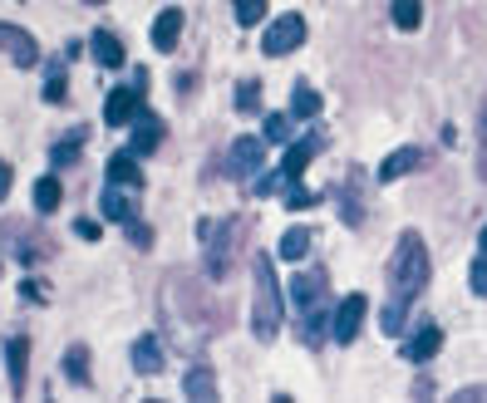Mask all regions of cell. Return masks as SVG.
<instances>
[{"label": "cell", "instance_id": "obj_1", "mask_svg": "<svg viewBox=\"0 0 487 403\" xmlns=\"http://www.w3.org/2000/svg\"><path fill=\"white\" fill-rule=\"evenodd\" d=\"M325 271L310 266L291 281V310H296V325H300V339L305 349H320L325 345Z\"/></svg>", "mask_w": 487, "mask_h": 403}, {"label": "cell", "instance_id": "obj_2", "mask_svg": "<svg viewBox=\"0 0 487 403\" xmlns=\"http://www.w3.org/2000/svg\"><path fill=\"white\" fill-rule=\"evenodd\" d=\"M202 236H207V271H212V281H226L236 271V261H242L252 222L246 216H222V222H207Z\"/></svg>", "mask_w": 487, "mask_h": 403}, {"label": "cell", "instance_id": "obj_3", "mask_svg": "<svg viewBox=\"0 0 487 403\" xmlns=\"http://www.w3.org/2000/svg\"><path fill=\"white\" fill-rule=\"evenodd\" d=\"M252 281H256V301H252V329L256 339H271L281 329V281H276V261L271 256H252Z\"/></svg>", "mask_w": 487, "mask_h": 403}, {"label": "cell", "instance_id": "obj_4", "mask_svg": "<svg viewBox=\"0 0 487 403\" xmlns=\"http://www.w3.org/2000/svg\"><path fill=\"white\" fill-rule=\"evenodd\" d=\"M389 285H394V295H403V301L429 285V246L419 241V232L399 236V246H394V256H389Z\"/></svg>", "mask_w": 487, "mask_h": 403}, {"label": "cell", "instance_id": "obj_5", "mask_svg": "<svg viewBox=\"0 0 487 403\" xmlns=\"http://www.w3.org/2000/svg\"><path fill=\"white\" fill-rule=\"evenodd\" d=\"M300 39H305V20H300V15H281V20H271V25L261 30V55L281 59V55H291Z\"/></svg>", "mask_w": 487, "mask_h": 403}, {"label": "cell", "instance_id": "obj_6", "mask_svg": "<svg viewBox=\"0 0 487 403\" xmlns=\"http://www.w3.org/2000/svg\"><path fill=\"white\" fill-rule=\"evenodd\" d=\"M365 310H369L365 295H345V301L335 305V315H330V339L350 345V339L359 335V325H365Z\"/></svg>", "mask_w": 487, "mask_h": 403}, {"label": "cell", "instance_id": "obj_7", "mask_svg": "<svg viewBox=\"0 0 487 403\" xmlns=\"http://www.w3.org/2000/svg\"><path fill=\"white\" fill-rule=\"evenodd\" d=\"M261 158H266L261 138H236L232 153H226V172H232V178H256V172H261Z\"/></svg>", "mask_w": 487, "mask_h": 403}, {"label": "cell", "instance_id": "obj_8", "mask_svg": "<svg viewBox=\"0 0 487 403\" xmlns=\"http://www.w3.org/2000/svg\"><path fill=\"white\" fill-rule=\"evenodd\" d=\"M143 89L133 84V89H113L109 99H103V123H109V128H123V123H133L143 113Z\"/></svg>", "mask_w": 487, "mask_h": 403}, {"label": "cell", "instance_id": "obj_9", "mask_svg": "<svg viewBox=\"0 0 487 403\" xmlns=\"http://www.w3.org/2000/svg\"><path fill=\"white\" fill-rule=\"evenodd\" d=\"M0 55H10L20 69L40 65V45H35V39H30L20 25H0Z\"/></svg>", "mask_w": 487, "mask_h": 403}, {"label": "cell", "instance_id": "obj_10", "mask_svg": "<svg viewBox=\"0 0 487 403\" xmlns=\"http://www.w3.org/2000/svg\"><path fill=\"white\" fill-rule=\"evenodd\" d=\"M325 148V133H305V138H296L291 143V153H286V162H281V172H286V182H296L300 172L310 168V158Z\"/></svg>", "mask_w": 487, "mask_h": 403}, {"label": "cell", "instance_id": "obj_11", "mask_svg": "<svg viewBox=\"0 0 487 403\" xmlns=\"http://www.w3.org/2000/svg\"><path fill=\"white\" fill-rule=\"evenodd\" d=\"M158 143H163V118H158V113H148V109H143L138 118H133V143H128V153L148 158V153H158Z\"/></svg>", "mask_w": 487, "mask_h": 403}, {"label": "cell", "instance_id": "obj_12", "mask_svg": "<svg viewBox=\"0 0 487 403\" xmlns=\"http://www.w3.org/2000/svg\"><path fill=\"white\" fill-rule=\"evenodd\" d=\"M438 345H443L438 325H419L409 339H403V359H409V364H423V359L438 355Z\"/></svg>", "mask_w": 487, "mask_h": 403}, {"label": "cell", "instance_id": "obj_13", "mask_svg": "<svg viewBox=\"0 0 487 403\" xmlns=\"http://www.w3.org/2000/svg\"><path fill=\"white\" fill-rule=\"evenodd\" d=\"M5 369H10L15 394H25V369H30V339L25 335H10L5 339Z\"/></svg>", "mask_w": 487, "mask_h": 403}, {"label": "cell", "instance_id": "obj_14", "mask_svg": "<svg viewBox=\"0 0 487 403\" xmlns=\"http://www.w3.org/2000/svg\"><path fill=\"white\" fill-rule=\"evenodd\" d=\"M109 182H113V188H143L138 153H113V158H109Z\"/></svg>", "mask_w": 487, "mask_h": 403}, {"label": "cell", "instance_id": "obj_15", "mask_svg": "<svg viewBox=\"0 0 487 403\" xmlns=\"http://www.w3.org/2000/svg\"><path fill=\"white\" fill-rule=\"evenodd\" d=\"M99 206H103V216H109V222H123V226H133V222H138V212H133V202L123 197V188H113V182H109V188L99 192Z\"/></svg>", "mask_w": 487, "mask_h": 403}, {"label": "cell", "instance_id": "obj_16", "mask_svg": "<svg viewBox=\"0 0 487 403\" xmlns=\"http://www.w3.org/2000/svg\"><path fill=\"white\" fill-rule=\"evenodd\" d=\"M178 35H182V10H163V15L153 20V45L168 55V49H178Z\"/></svg>", "mask_w": 487, "mask_h": 403}, {"label": "cell", "instance_id": "obj_17", "mask_svg": "<svg viewBox=\"0 0 487 403\" xmlns=\"http://www.w3.org/2000/svg\"><path fill=\"white\" fill-rule=\"evenodd\" d=\"M419 162H423V158H419V148H399V153H389V158L379 162V182H399L403 172H413Z\"/></svg>", "mask_w": 487, "mask_h": 403}, {"label": "cell", "instance_id": "obj_18", "mask_svg": "<svg viewBox=\"0 0 487 403\" xmlns=\"http://www.w3.org/2000/svg\"><path fill=\"white\" fill-rule=\"evenodd\" d=\"M133 369H138V374H158V369H163V349H158V339H153V335L133 339Z\"/></svg>", "mask_w": 487, "mask_h": 403}, {"label": "cell", "instance_id": "obj_19", "mask_svg": "<svg viewBox=\"0 0 487 403\" xmlns=\"http://www.w3.org/2000/svg\"><path fill=\"white\" fill-rule=\"evenodd\" d=\"M182 394L197 399V403H212V399H217V379H212V369H207V364H197L192 374L182 379Z\"/></svg>", "mask_w": 487, "mask_h": 403}, {"label": "cell", "instance_id": "obj_20", "mask_svg": "<svg viewBox=\"0 0 487 403\" xmlns=\"http://www.w3.org/2000/svg\"><path fill=\"white\" fill-rule=\"evenodd\" d=\"M89 49H94V59H99L103 69H123V45H119V35H103V30H99Z\"/></svg>", "mask_w": 487, "mask_h": 403}, {"label": "cell", "instance_id": "obj_21", "mask_svg": "<svg viewBox=\"0 0 487 403\" xmlns=\"http://www.w3.org/2000/svg\"><path fill=\"white\" fill-rule=\"evenodd\" d=\"M65 374L75 379V384H84V389L94 384V379H89V349L84 345H69L65 349Z\"/></svg>", "mask_w": 487, "mask_h": 403}, {"label": "cell", "instance_id": "obj_22", "mask_svg": "<svg viewBox=\"0 0 487 403\" xmlns=\"http://www.w3.org/2000/svg\"><path fill=\"white\" fill-rule=\"evenodd\" d=\"M389 15H394V25H399V30H419L423 25V0H394Z\"/></svg>", "mask_w": 487, "mask_h": 403}, {"label": "cell", "instance_id": "obj_23", "mask_svg": "<svg viewBox=\"0 0 487 403\" xmlns=\"http://www.w3.org/2000/svg\"><path fill=\"white\" fill-rule=\"evenodd\" d=\"M320 113V94L310 84H296L291 89V118H315Z\"/></svg>", "mask_w": 487, "mask_h": 403}, {"label": "cell", "instance_id": "obj_24", "mask_svg": "<svg viewBox=\"0 0 487 403\" xmlns=\"http://www.w3.org/2000/svg\"><path fill=\"white\" fill-rule=\"evenodd\" d=\"M236 113H246V118L261 113V84H256V79H242V84H236Z\"/></svg>", "mask_w": 487, "mask_h": 403}, {"label": "cell", "instance_id": "obj_25", "mask_svg": "<svg viewBox=\"0 0 487 403\" xmlns=\"http://www.w3.org/2000/svg\"><path fill=\"white\" fill-rule=\"evenodd\" d=\"M79 143H84V128H75V133H69V138H59L55 148H49V162H55V168H65V162H75V158H79Z\"/></svg>", "mask_w": 487, "mask_h": 403}, {"label": "cell", "instance_id": "obj_26", "mask_svg": "<svg viewBox=\"0 0 487 403\" xmlns=\"http://www.w3.org/2000/svg\"><path fill=\"white\" fill-rule=\"evenodd\" d=\"M55 206H59V178H40L35 182V212L49 216Z\"/></svg>", "mask_w": 487, "mask_h": 403}, {"label": "cell", "instance_id": "obj_27", "mask_svg": "<svg viewBox=\"0 0 487 403\" xmlns=\"http://www.w3.org/2000/svg\"><path fill=\"white\" fill-rule=\"evenodd\" d=\"M305 251H310V232H305V226H291V232L281 236V256H286V261H300Z\"/></svg>", "mask_w": 487, "mask_h": 403}, {"label": "cell", "instance_id": "obj_28", "mask_svg": "<svg viewBox=\"0 0 487 403\" xmlns=\"http://www.w3.org/2000/svg\"><path fill=\"white\" fill-rule=\"evenodd\" d=\"M236 5V25H246V30H256L266 20V0H232Z\"/></svg>", "mask_w": 487, "mask_h": 403}, {"label": "cell", "instance_id": "obj_29", "mask_svg": "<svg viewBox=\"0 0 487 403\" xmlns=\"http://www.w3.org/2000/svg\"><path fill=\"white\" fill-rule=\"evenodd\" d=\"M281 182H286V172H256L252 178V197H271V192H281Z\"/></svg>", "mask_w": 487, "mask_h": 403}, {"label": "cell", "instance_id": "obj_30", "mask_svg": "<svg viewBox=\"0 0 487 403\" xmlns=\"http://www.w3.org/2000/svg\"><path fill=\"white\" fill-rule=\"evenodd\" d=\"M286 138H291V118L271 113V118H266V143H286Z\"/></svg>", "mask_w": 487, "mask_h": 403}, {"label": "cell", "instance_id": "obj_31", "mask_svg": "<svg viewBox=\"0 0 487 403\" xmlns=\"http://www.w3.org/2000/svg\"><path fill=\"white\" fill-rule=\"evenodd\" d=\"M45 99H49V103L65 99V59H59L55 69H49V79H45Z\"/></svg>", "mask_w": 487, "mask_h": 403}, {"label": "cell", "instance_id": "obj_32", "mask_svg": "<svg viewBox=\"0 0 487 403\" xmlns=\"http://www.w3.org/2000/svg\"><path fill=\"white\" fill-rule=\"evenodd\" d=\"M403 310H409V301H403V295H394L389 310H385V329H389V335H399V329H403Z\"/></svg>", "mask_w": 487, "mask_h": 403}, {"label": "cell", "instance_id": "obj_33", "mask_svg": "<svg viewBox=\"0 0 487 403\" xmlns=\"http://www.w3.org/2000/svg\"><path fill=\"white\" fill-rule=\"evenodd\" d=\"M345 222H350V226L365 222V206H359V188H355V182L345 188Z\"/></svg>", "mask_w": 487, "mask_h": 403}, {"label": "cell", "instance_id": "obj_34", "mask_svg": "<svg viewBox=\"0 0 487 403\" xmlns=\"http://www.w3.org/2000/svg\"><path fill=\"white\" fill-rule=\"evenodd\" d=\"M473 291L487 301V256H483V261H473Z\"/></svg>", "mask_w": 487, "mask_h": 403}, {"label": "cell", "instance_id": "obj_35", "mask_svg": "<svg viewBox=\"0 0 487 403\" xmlns=\"http://www.w3.org/2000/svg\"><path fill=\"white\" fill-rule=\"evenodd\" d=\"M310 202H315V197H310V192H300V188L286 192V206H291V212H300V206H310Z\"/></svg>", "mask_w": 487, "mask_h": 403}, {"label": "cell", "instance_id": "obj_36", "mask_svg": "<svg viewBox=\"0 0 487 403\" xmlns=\"http://www.w3.org/2000/svg\"><path fill=\"white\" fill-rule=\"evenodd\" d=\"M458 403H487V389L473 384V389H458Z\"/></svg>", "mask_w": 487, "mask_h": 403}, {"label": "cell", "instance_id": "obj_37", "mask_svg": "<svg viewBox=\"0 0 487 403\" xmlns=\"http://www.w3.org/2000/svg\"><path fill=\"white\" fill-rule=\"evenodd\" d=\"M128 232H133V241H138V246H153V232H148V226H138V222H133Z\"/></svg>", "mask_w": 487, "mask_h": 403}, {"label": "cell", "instance_id": "obj_38", "mask_svg": "<svg viewBox=\"0 0 487 403\" xmlns=\"http://www.w3.org/2000/svg\"><path fill=\"white\" fill-rule=\"evenodd\" d=\"M75 232H79V236H84V241H99V222H79V226H75Z\"/></svg>", "mask_w": 487, "mask_h": 403}, {"label": "cell", "instance_id": "obj_39", "mask_svg": "<svg viewBox=\"0 0 487 403\" xmlns=\"http://www.w3.org/2000/svg\"><path fill=\"white\" fill-rule=\"evenodd\" d=\"M478 168H483V178H487V109H483V158H478Z\"/></svg>", "mask_w": 487, "mask_h": 403}, {"label": "cell", "instance_id": "obj_40", "mask_svg": "<svg viewBox=\"0 0 487 403\" xmlns=\"http://www.w3.org/2000/svg\"><path fill=\"white\" fill-rule=\"evenodd\" d=\"M5 192H10V168L0 162V202H5Z\"/></svg>", "mask_w": 487, "mask_h": 403}, {"label": "cell", "instance_id": "obj_41", "mask_svg": "<svg viewBox=\"0 0 487 403\" xmlns=\"http://www.w3.org/2000/svg\"><path fill=\"white\" fill-rule=\"evenodd\" d=\"M483 256H487V226H483Z\"/></svg>", "mask_w": 487, "mask_h": 403}, {"label": "cell", "instance_id": "obj_42", "mask_svg": "<svg viewBox=\"0 0 487 403\" xmlns=\"http://www.w3.org/2000/svg\"><path fill=\"white\" fill-rule=\"evenodd\" d=\"M84 5H103V0H84Z\"/></svg>", "mask_w": 487, "mask_h": 403}]
</instances>
